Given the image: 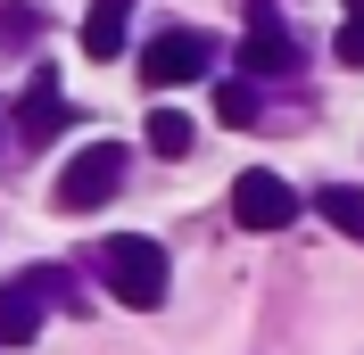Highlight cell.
Here are the masks:
<instances>
[{"label": "cell", "instance_id": "obj_1", "mask_svg": "<svg viewBox=\"0 0 364 355\" xmlns=\"http://www.w3.org/2000/svg\"><path fill=\"white\" fill-rule=\"evenodd\" d=\"M91 265H100L108 297H124L133 314H158V306H166V289H174L166 248L149 240V231H116V240H100V248H91Z\"/></svg>", "mask_w": 364, "mask_h": 355}, {"label": "cell", "instance_id": "obj_2", "mask_svg": "<svg viewBox=\"0 0 364 355\" xmlns=\"http://www.w3.org/2000/svg\"><path fill=\"white\" fill-rule=\"evenodd\" d=\"M124 165H133L124 141H83V149L58 165V182H50V207H58V215H100V207L124 190Z\"/></svg>", "mask_w": 364, "mask_h": 355}, {"label": "cell", "instance_id": "obj_3", "mask_svg": "<svg viewBox=\"0 0 364 355\" xmlns=\"http://www.w3.org/2000/svg\"><path fill=\"white\" fill-rule=\"evenodd\" d=\"M215 33H199V25H174V33H158V42L141 50V83L149 91H174V83H199V75H215Z\"/></svg>", "mask_w": 364, "mask_h": 355}, {"label": "cell", "instance_id": "obj_4", "mask_svg": "<svg viewBox=\"0 0 364 355\" xmlns=\"http://www.w3.org/2000/svg\"><path fill=\"white\" fill-rule=\"evenodd\" d=\"M50 297H67V273H50V265L0 281V347H33V339H42V306H50Z\"/></svg>", "mask_w": 364, "mask_h": 355}, {"label": "cell", "instance_id": "obj_5", "mask_svg": "<svg viewBox=\"0 0 364 355\" xmlns=\"http://www.w3.org/2000/svg\"><path fill=\"white\" fill-rule=\"evenodd\" d=\"M232 223L240 231H290L298 223V190L282 174H265V165H249V174L232 182Z\"/></svg>", "mask_w": 364, "mask_h": 355}, {"label": "cell", "instance_id": "obj_6", "mask_svg": "<svg viewBox=\"0 0 364 355\" xmlns=\"http://www.w3.org/2000/svg\"><path fill=\"white\" fill-rule=\"evenodd\" d=\"M298 67V42L282 33V17H273V0H249V42H240V75H290Z\"/></svg>", "mask_w": 364, "mask_h": 355}, {"label": "cell", "instance_id": "obj_7", "mask_svg": "<svg viewBox=\"0 0 364 355\" xmlns=\"http://www.w3.org/2000/svg\"><path fill=\"white\" fill-rule=\"evenodd\" d=\"M58 124H67L58 67H33V83H25V99H17V141H25V149H42V141H58Z\"/></svg>", "mask_w": 364, "mask_h": 355}, {"label": "cell", "instance_id": "obj_8", "mask_svg": "<svg viewBox=\"0 0 364 355\" xmlns=\"http://www.w3.org/2000/svg\"><path fill=\"white\" fill-rule=\"evenodd\" d=\"M124 25H133V0H91L83 9V58H116Z\"/></svg>", "mask_w": 364, "mask_h": 355}, {"label": "cell", "instance_id": "obj_9", "mask_svg": "<svg viewBox=\"0 0 364 355\" xmlns=\"http://www.w3.org/2000/svg\"><path fill=\"white\" fill-rule=\"evenodd\" d=\"M315 207H323V223H331V231L364 240V190H356V182H331V190H315Z\"/></svg>", "mask_w": 364, "mask_h": 355}, {"label": "cell", "instance_id": "obj_10", "mask_svg": "<svg viewBox=\"0 0 364 355\" xmlns=\"http://www.w3.org/2000/svg\"><path fill=\"white\" fill-rule=\"evenodd\" d=\"M141 133H149V157H191V141H199V124H191L182 108H158L149 124H141Z\"/></svg>", "mask_w": 364, "mask_h": 355}, {"label": "cell", "instance_id": "obj_11", "mask_svg": "<svg viewBox=\"0 0 364 355\" xmlns=\"http://www.w3.org/2000/svg\"><path fill=\"white\" fill-rule=\"evenodd\" d=\"M215 116H224L232 133H240V124H257V83H215Z\"/></svg>", "mask_w": 364, "mask_h": 355}, {"label": "cell", "instance_id": "obj_12", "mask_svg": "<svg viewBox=\"0 0 364 355\" xmlns=\"http://www.w3.org/2000/svg\"><path fill=\"white\" fill-rule=\"evenodd\" d=\"M33 33H42V9L33 0H9L0 9V42H33Z\"/></svg>", "mask_w": 364, "mask_h": 355}, {"label": "cell", "instance_id": "obj_13", "mask_svg": "<svg viewBox=\"0 0 364 355\" xmlns=\"http://www.w3.org/2000/svg\"><path fill=\"white\" fill-rule=\"evenodd\" d=\"M331 58H340V67H364V17H348L340 33H331Z\"/></svg>", "mask_w": 364, "mask_h": 355}, {"label": "cell", "instance_id": "obj_14", "mask_svg": "<svg viewBox=\"0 0 364 355\" xmlns=\"http://www.w3.org/2000/svg\"><path fill=\"white\" fill-rule=\"evenodd\" d=\"M348 17H364V0H348Z\"/></svg>", "mask_w": 364, "mask_h": 355}]
</instances>
